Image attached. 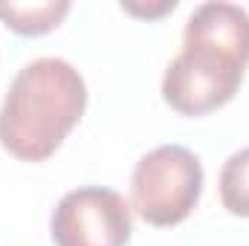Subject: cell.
<instances>
[{
  "instance_id": "cell-1",
  "label": "cell",
  "mask_w": 249,
  "mask_h": 246,
  "mask_svg": "<svg viewBox=\"0 0 249 246\" xmlns=\"http://www.w3.org/2000/svg\"><path fill=\"white\" fill-rule=\"evenodd\" d=\"M249 67V12L200 3L186 20L183 50L162 75V99L183 116H206L235 99Z\"/></svg>"
},
{
  "instance_id": "cell-2",
  "label": "cell",
  "mask_w": 249,
  "mask_h": 246,
  "mask_svg": "<svg viewBox=\"0 0 249 246\" xmlns=\"http://www.w3.org/2000/svg\"><path fill=\"white\" fill-rule=\"evenodd\" d=\"M87 110V84L64 58L23 64L0 105V145L23 159H50Z\"/></svg>"
},
{
  "instance_id": "cell-3",
  "label": "cell",
  "mask_w": 249,
  "mask_h": 246,
  "mask_svg": "<svg viewBox=\"0 0 249 246\" xmlns=\"http://www.w3.org/2000/svg\"><path fill=\"white\" fill-rule=\"evenodd\" d=\"M203 191V165L186 145L148 151L130 174V209L151 226H177L194 211Z\"/></svg>"
},
{
  "instance_id": "cell-4",
  "label": "cell",
  "mask_w": 249,
  "mask_h": 246,
  "mask_svg": "<svg viewBox=\"0 0 249 246\" xmlns=\"http://www.w3.org/2000/svg\"><path fill=\"white\" fill-rule=\"evenodd\" d=\"M130 203L105 185L67 191L50 217L55 246H127L133 235Z\"/></svg>"
},
{
  "instance_id": "cell-5",
  "label": "cell",
  "mask_w": 249,
  "mask_h": 246,
  "mask_svg": "<svg viewBox=\"0 0 249 246\" xmlns=\"http://www.w3.org/2000/svg\"><path fill=\"white\" fill-rule=\"evenodd\" d=\"M72 3L70 0H41V3H15V0H0V20L26 38L47 35L61 26V20L70 15Z\"/></svg>"
},
{
  "instance_id": "cell-6",
  "label": "cell",
  "mask_w": 249,
  "mask_h": 246,
  "mask_svg": "<svg viewBox=\"0 0 249 246\" xmlns=\"http://www.w3.org/2000/svg\"><path fill=\"white\" fill-rule=\"evenodd\" d=\"M220 203L229 214L249 217V148L235 151L220 168Z\"/></svg>"
},
{
  "instance_id": "cell-7",
  "label": "cell",
  "mask_w": 249,
  "mask_h": 246,
  "mask_svg": "<svg viewBox=\"0 0 249 246\" xmlns=\"http://www.w3.org/2000/svg\"><path fill=\"white\" fill-rule=\"evenodd\" d=\"M122 9L136 18H162L177 9V0H160V3H139V0H122Z\"/></svg>"
}]
</instances>
